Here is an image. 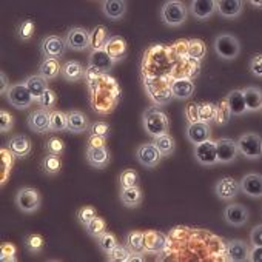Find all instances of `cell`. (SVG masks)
<instances>
[{
  "label": "cell",
  "instance_id": "9",
  "mask_svg": "<svg viewBox=\"0 0 262 262\" xmlns=\"http://www.w3.org/2000/svg\"><path fill=\"white\" fill-rule=\"evenodd\" d=\"M65 42L73 51H85L90 48V31L82 27H73L67 33Z\"/></svg>",
  "mask_w": 262,
  "mask_h": 262
},
{
  "label": "cell",
  "instance_id": "52",
  "mask_svg": "<svg viewBox=\"0 0 262 262\" xmlns=\"http://www.w3.org/2000/svg\"><path fill=\"white\" fill-rule=\"evenodd\" d=\"M14 126V117L10 111L0 110V131L2 133H10Z\"/></svg>",
  "mask_w": 262,
  "mask_h": 262
},
{
  "label": "cell",
  "instance_id": "61",
  "mask_svg": "<svg viewBox=\"0 0 262 262\" xmlns=\"http://www.w3.org/2000/svg\"><path fill=\"white\" fill-rule=\"evenodd\" d=\"M136 256H129L128 262H135V260H144L145 257L142 256V253H135Z\"/></svg>",
  "mask_w": 262,
  "mask_h": 262
},
{
  "label": "cell",
  "instance_id": "32",
  "mask_svg": "<svg viewBox=\"0 0 262 262\" xmlns=\"http://www.w3.org/2000/svg\"><path fill=\"white\" fill-rule=\"evenodd\" d=\"M25 83H27L28 90L31 91V96H33V99H34V102H37V103H39L40 97L45 94V91L50 88V86H48V80L43 79L40 74H33V76H30V77L25 80Z\"/></svg>",
  "mask_w": 262,
  "mask_h": 262
},
{
  "label": "cell",
  "instance_id": "6",
  "mask_svg": "<svg viewBox=\"0 0 262 262\" xmlns=\"http://www.w3.org/2000/svg\"><path fill=\"white\" fill-rule=\"evenodd\" d=\"M8 103L11 106H14L16 110H27L28 106H31V103L34 102L31 91L28 90L25 82H17V83H11L8 93L5 94Z\"/></svg>",
  "mask_w": 262,
  "mask_h": 262
},
{
  "label": "cell",
  "instance_id": "17",
  "mask_svg": "<svg viewBox=\"0 0 262 262\" xmlns=\"http://www.w3.org/2000/svg\"><path fill=\"white\" fill-rule=\"evenodd\" d=\"M50 114H51V111H47L43 108L31 111L27 119L28 128L31 131H34V133H42V135L48 133L50 131Z\"/></svg>",
  "mask_w": 262,
  "mask_h": 262
},
{
  "label": "cell",
  "instance_id": "39",
  "mask_svg": "<svg viewBox=\"0 0 262 262\" xmlns=\"http://www.w3.org/2000/svg\"><path fill=\"white\" fill-rule=\"evenodd\" d=\"M187 54L194 60H202L207 54V45L201 39H191L187 43Z\"/></svg>",
  "mask_w": 262,
  "mask_h": 262
},
{
  "label": "cell",
  "instance_id": "3",
  "mask_svg": "<svg viewBox=\"0 0 262 262\" xmlns=\"http://www.w3.org/2000/svg\"><path fill=\"white\" fill-rule=\"evenodd\" d=\"M214 51L224 60H234L241 53V42L230 33L217 34L214 39Z\"/></svg>",
  "mask_w": 262,
  "mask_h": 262
},
{
  "label": "cell",
  "instance_id": "45",
  "mask_svg": "<svg viewBox=\"0 0 262 262\" xmlns=\"http://www.w3.org/2000/svg\"><path fill=\"white\" fill-rule=\"evenodd\" d=\"M85 230H86V233L93 237V239H99L105 231H106V222H105V219L103 217H99V216H96L86 227H85Z\"/></svg>",
  "mask_w": 262,
  "mask_h": 262
},
{
  "label": "cell",
  "instance_id": "15",
  "mask_svg": "<svg viewBox=\"0 0 262 262\" xmlns=\"http://www.w3.org/2000/svg\"><path fill=\"white\" fill-rule=\"evenodd\" d=\"M114 60L108 56V53L105 50H100V51H91L90 56H88V65H90V70H93L94 73H99V74H105V73H110L113 68H114Z\"/></svg>",
  "mask_w": 262,
  "mask_h": 262
},
{
  "label": "cell",
  "instance_id": "41",
  "mask_svg": "<svg viewBox=\"0 0 262 262\" xmlns=\"http://www.w3.org/2000/svg\"><path fill=\"white\" fill-rule=\"evenodd\" d=\"M216 110L217 105L211 103V102H201L198 103V113H199V122H213L216 120Z\"/></svg>",
  "mask_w": 262,
  "mask_h": 262
},
{
  "label": "cell",
  "instance_id": "10",
  "mask_svg": "<svg viewBox=\"0 0 262 262\" xmlns=\"http://www.w3.org/2000/svg\"><path fill=\"white\" fill-rule=\"evenodd\" d=\"M7 150L13 155L14 159H25L31 155L33 144L31 139L25 135H16L8 139L7 142Z\"/></svg>",
  "mask_w": 262,
  "mask_h": 262
},
{
  "label": "cell",
  "instance_id": "18",
  "mask_svg": "<svg viewBox=\"0 0 262 262\" xmlns=\"http://www.w3.org/2000/svg\"><path fill=\"white\" fill-rule=\"evenodd\" d=\"M188 13L198 20H207L216 13V0H193Z\"/></svg>",
  "mask_w": 262,
  "mask_h": 262
},
{
  "label": "cell",
  "instance_id": "49",
  "mask_svg": "<svg viewBox=\"0 0 262 262\" xmlns=\"http://www.w3.org/2000/svg\"><path fill=\"white\" fill-rule=\"evenodd\" d=\"M39 105H40V108H43L47 111H54L56 110V105H57V94H56V91L51 90V88H48L45 91V94L40 97Z\"/></svg>",
  "mask_w": 262,
  "mask_h": 262
},
{
  "label": "cell",
  "instance_id": "38",
  "mask_svg": "<svg viewBox=\"0 0 262 262\" xmlns=\"http://www.w3.org/2000/svg\"><path fill=\"white\" fill-rule=\"evenodd\" d=\"M42 171L47 174V176H57L60 173V168H62V161H60V156H53V155H47L43 159H42Z\"/></svg>",
  "mask_w": 262,
  "mask_h": 262
},
{
  "label": "cell",
  "instance_id": "34",
  "mask_svg": "<svg viewBox=\"0 0 262 262\" xmlns=\"http://www.w3.org/2000/svg\"><path fill=\"white\" fill-rule=\"evenodd\" d=\"M85 76V70L77 60H67L62 65V77L67 82H77Z\"/></svg>",
  "mask_w": 262,
  "mask_h": 262
},
{
  "label": "cell",
  "instance_id": "20",
  "mask_svg": "<svg viewBox=\"0 0 262 262\" xmlns=\"http://www.w3.org/2000/svg\"><path fill=\"white\" fill-rule=\"evenodd\" d=\"M170 90H171V94L174 99L178 100H187L190 97L194 96V91H196V85L191 79L188 77H181V79H176L170 83Z\"/></svg>",
  "mask_w": 262,
  "mask_h": 262
},
{
  "label": "cell",
  "instance_id": "24",
  "mask_svg": "<svg viewBox=\"0 0 262 262\" xmlns=\"http://www.w3.org/2000/svg\"><path fill=\"white\" fill-rule=\"evenodd\" d=\"M144 237H145V250L148 253H162L167 248V236L161 231L156 230H148L144 231Z\"/></svg>",
  "mask_w": 262,
  "mask_h": 262
},
{
  "label": "cell",
  "instance_id": "51",
  "mask_svg": "<svg viewBox=\"0 0 262 262\" xmlns=\"http://www.w3.org/2000/svg\"><path fill=\"white\" fill-rule=\"evenodd\" d=\"M96 216H97V211H96V208L91 207V205H83V207H80V208L77 210V221H79L83 227H86Z\"/></svg>",
  "mask_w": 262,
  "mask_h": 262
},
{
  "label": "cell",
  "instance_id": "30",
  "mask_svg": "<svg viewBox=\"0 0 262 262\" xmlns=\"http://www.w3.org/2000/svg\"><path fill=\"white\" fill-rule=\"evenodd\" d=\"M242 93H244L247 110L250 113H256L262 110V90L259 86H253V85L245 86Z\"/></svg>",
  "mask_w": 262,
  "mask_h": 262
},
{
  "label": "cell",
  "instance_id": "59",
  "mask_svg": "<svg viewBox=\"0 0 262 262\" xmlns=\"http://www.w3.org/2000/svg\"><path fill=\"white\" fill-rule=\"evenodd\" d=\"M250 260L262 262V247H253V250L250 251Z\"/></svg>",
  "mask_w": 262,
  "mask_h": 262
},
{
  "label": "cell",
  "instance_id": "43",
  "mask_svg": "<svg viewBox=\"0 0 262 262\" xmlns=\"http://www.w3.org/2000/svg\"><path fill=\"white\" fill-rule=\"evenodd\" d=\"M34 31H36V24L31 20V19H27V20H22L19 25H17V37L22 40V42H30L34 36Z\"/></svg>",
  "mask_w": 262,
  "mask_h": 262
},
{
  "label": "cell",
  "instance_id": "5",
  "mask_svg": "<svg viewBox=\"0 0 262 262\" xmlns=\"http://www.w3.org/2000/svg\"><path fill=\"white\" fill-rule=\"evenodd\" d=\"M16 205L25 214L36 213L42 205V196L33 187H22L16 193Z\"/></svg>",
  "mask_w": 262,
  "mask_h": 262
},
{
  "label": "cell",
  "instance_id": "36",
  "mask_svg": "<svg viewBox=\"0 0 262 262\" xmlns=\"http://www.w3.org/2000/svg\"><path fill=\"white\" fill-rule=\"evenodd\" d=\"M50 131L53 133H63L68 131V113L54 110L50 114Z\"/></svg>",
  "mask_w": 262,
  "mask_h": 262
},
{
  "label": "cell",
  "instance_id": "28",
  "mask_svg": "<svg viewBox=\"0 0 262 262\" xmlns=\"http://www.w3.org/2000/svg\"><path fill=\"white\" fill-rule=\"evenodd\" d=\"M111 34L108 31L106 27L103 25H97L90 31V48L91 51H100L105 50L108 40H110Z\"/></svg>",
  "mask_w": 262,
  "mask_h": 262
},
{
  "label": "cell",
  "instance_id": "55",
  "mask_svg": "<svg viewBox=\"0 0 262 262\" xmlns=\"http://www.w3.org/2000/svg\"><path fill=\"white\" fill-rule=\"evenodd\" d=\"M250 244L251 247H262V224L256 225L250 233Z\"/></svg>",
  "mask_w": 262,
  "mask_h": 262
},
{
  "label": "cell",
  "instance_id": "42",
  "mask_svg": "<svg viewBox=\"0 0 262 262\" xmlns=\"http://www.w3.org/2000/svg\"><path fill=\"white\" fill-rule=\"evenodd\" d=\"M133 254L131 250L126 247V245H122V244H117L108 254H106V259L110 262H128L129 256Z\"/></svg>",
  "mask_w": 262,
  "mask_h": 262
},
{
  "label": "cell",
  "instance_id": "40",
  "mask_svg": "<svg viewBox=\"0 0 262 262\" xmlns=\"http://www.w3.org/2000/svg\"><path fill=\"white\" fill-rule=\"evenodd\" d=\"M141 182V176L136 170L126 168L119 174V185L120 188H128V187H138Z\"/></svg>",
  "mask_w": 262,
  "mask_h": 262
},
{
  "label": "cell",
  "instance_id": "26",
  "mask_svg": "<svg viewBox=\"0 0 262 262\" xmlns=\"http://www.w3.org/2000/svg\"><path fill=\"white\" fill-rule=\"evenodd\" d=\"M119 199H120L122 205H125L126 208H138V207H141V204L144 201V193L139 188V185L120 188Z\"/></svg>",
  "mask_w": 262,
  "mask_h": 262
},
{
  "label": "cell",
  "instance_id": "29",
  "mask_svg": "<svg viewBox=\"0 0 262 262\" xmlns=\"http://www.w3.org/2000/svg\"><path fill=\"white\" fill-rule=\"evenodd\" d=\"M105 51L114 62H120L126 56V40L122 36H111Z\"/></svg>",
  "mask_w": 262,
  "mask_h": 262
},
{
  "label": "cell",
  "instance_id": "19",
  "mask_svg": "<svg viewBox=\"0 0 262 262\" xmlns=\"http://www.w3.org/2000/svg\"><path fill=\"white\" fill-rule=\"evenodd\" d=\"M211 136V128L210 123L207 122H194V123H188L187 126V138L193 145L202 144L205 141H210Z\"/></svg>",
  "mask_w": 262,
  "mask_h": 262
},
{
  "label": "cell",
  "instance_id": "4",
  "mask_svg": "<svg viewBox=\"0 0 262 262\" xmlns=\"http://www.w3.org/2000/svg\"><path fill=\"white\" fill-rule=\"evenodd\" d=\"M239 155L250 161L262 159V138L256 133H245L237 141Z\"/></svg>",
  "mask_w": 262,
  "mask_h": 262
},
{
  "label": "cell",
  "instance_id": "57",
  "mask_svg": "<svg viewBox=\"0 0 262 262\" xmlns=\"http://www.w3.org/2000/svg\"><path fill=\"white\" fill-rule=\"evenodd\" d=\"M10 86H11V83H10V80H8V76H7V73L5 71H0V94H7L8 93V90H10Z\"/></svg>",
  "mask_w": 262,
  "mask_h": 262
},
{
  "label": "cell",
  "instance_id": "60",
  "mask_svg": "<svg viewBox=\"0 0 262 262\" xmlns=\"http://www.w3.org/2000/svg\"><path fill=\"white\" fill-rule=\"evenodd\" d=\"M250 5L256 10H262V0H250Z\"/></svg>",
  "mask_w": 262,
  "mask_h": 262
},
{
  "label": "cell",
  "instance_id": "22",
  "mask_svg": "<svg viewBox=\"0 0 262 262\" xmlns=\"http://www.w3.org/2000/svg\"><path fill=\"white\" fill-rule=\"evenodd\" d=\"M244 11L242 0H216V13L224 19H236Z\"/></svg>",
  "mask_w": 262,
  "mask_h": 262
},
{
  "label": "cell",
  "instance_id": "56",
  "mask_svg": "<svg viewBox=\"0 0 262 262\" xmlns=\"http://www.w3.org/2000/svg\"><path fill=\"white\" fill-rule=\"evenodd\" d=\"M185 116L190 123L199 122V113H198V103H191L185 108Z\"/></svg>",
  "mask_w": 262,
  "mask_h": 262
},
{
  "label": "cell",
  "instance_id": "54",
  "mask_svg": "<svg viewBox=\"0 0 262 262\" xmlns=\"http://www.w3.org/2000/svg\"><path fill=\"white\" fill-rule=\"evenodd\" d=\"M2 256H0V259H2L4 262H8V260H16V247L13 245V244H10V242H7V244H4L2 245Z\"/></svg>",
  "mask_w": 262,
  "mask_h": 262
},
{
  "label": "cell",
  "instance_id": "47",
  "mask_svg": "<svg viewBox=\"0 0 262 262\" xmlns=\"http://www.w3.org/2000/svg\"><path fill=\"white\" fill-rule=\"evenodd\" d=\"M45 150H47V155L62 156L65 153V142L60 138H50L45 142Z\"/></svg>",
  "mask_w": 262,
  "mask_h": 262
},
{
  "label": "cell",
  "instance_id": "58",
  "mask_svg": "<svg viewBox=\"0 0 262 262\" xmlns=\"http://www.w3.org/2000/svg\"><path fill=\"white\" fill-rule=\"evenodd\" d=\"M88 147L91 148H99V147H106V139L100 136H90L88 139Z\"/></svg>",
  "mask_w": 262,
  "mask_h": 262
},
{
  "label": "cell",
  "instance_id": "35",
  "mask_svg": "<svg viewBox=\"0 0 262 262\" xmlns=\"http://www.w3.org/2000/svg\"><path fill=\"white\" fill-rule=\"evenodd\" d=\"M126 247L131 250V253H145V237H144V231L139 230H131L126 234Z\"/></svg>",
  "mask_w": 262,
  "mask_h": 262
},
{
  "label": "cell",
  "instance_id": "25",
  "mask_svg": "<svg viewBox=\"0 0 262 262\" xmlns=\"http://www.w3.org/2000/svg\"><path fill=\"white\" fill-rule=\"evenodd\" d=\"M126 2L123 0H105L102 2V14L110 20H120L126 14Z\"/></svg>",
  "mask_w": 262,
  "mask_h": 262
},
{
  "label": "cell",
  "instance_id": "13",
  "mask_svg": "<svg viewBox=\"0 0 262 262\" xmlns=\"http://www.w3.org/2000/svg\"><path fill=\"white\" fill-rule=\"evenodd\" d=\"M250 211L242 204H230L224 210V219L231 227H244L248 222Z\"/></svg>",
  "mask_w": 262,
  "mask_h": 262
},
{
  "label": "cell",
  "instance_id": "7",
  "mask_svg": "<svg viewBox=\"0 0 262 262\" xmlns=\"http://www.w3.org/2000/svg\"><path fill=\"white\" fill-rule=\"evenodd\" d=\"M67 42L65 39H62L60 36H56V34H51V36H47L42 43H40V51L45 57H50V59H60L65 56V51H67Z\"/></svg>",
  "mask_w": 262,
  "mask_h": 262
},
{
  "label": "cell",
  "instance_id": "14",
  "mask_svg": "<svg viewBox=\"0 0 262 262\" xmlns=\"http://www.w3.org/2000/svg\"><path fill=\"white\" fill-rule=\"evenodd\" d=\"M136 158L139 161V164L145 168H155L159 165L161 159H162V155L159 153V150L155 147V144H142L138 151H136Z\"/></svg>",
  "mask_w": 262,
  "mask_h": 262
},
{
  "label": "cell",
  "instance_id": "48",
  "mask_svg": "<svg viewBox=\"0 0 262 262\" xmlns=\"http://www.w3.org/2000/svg\"><path fill=\"white\" fill-rule=\"evenodd\" d=\"M117 244H119V242H117L116 236H114L113 233H110V231H105V233L97 239V245H99V248H100L105 254H108Z\"/></svg>",
  "mask_w": 262,
  "mask_h": 262
},
{
  "label": "cell",
  "instance_id": "8",
  "mask_svg": "<svg viewBox=\"0 0 262 262\" xmlns=\"http://www.w3.org/2000/svg\"><path fill=\"white\" fill-rule=\"evenodd\" d=\"M193 155H194L196 162L204 165V167H211V165L217 164L216 142H213V141H205L202 144L194 145Z\"/></svg>",
  "mask_w": 262,
  "mask_h": 262
},
{
  "label": "cell",
  "instance_id": "23",
  "mask_svg": "<svg viewBox=\"0 0 262 262\" xmlns=\"http://www.w3.org/2000/svg\"><path fill=\"white\" fill-rule=\"evenodd\" d=\"M227 256L233 262L250 260V247L241 239H231L227 244Z\"/></svg>",
  "mask_w": 262,
  "mask_h": 262
},
{
  "label": "cell",
  "instance_id": "2",
  "mask_svg": "<svg viewBox=\"0 0 262 262\" xmlns=\"http://www.w3.org/2000/svg\"><path fill=\"white\" fill-rule=\"evenodd\" d=\"M187 17H188V8L182 2H179V0H168L161 8V20L170 28L184 25Z\"/></svg>",
  "mask_w": 262,
  "mask_h": 262
},
{
  "label": "cell",
  "instance_id": "12",
  "mask_svg": "<svg viewBox=\"0 0 262 262\" xmlns=\"http://www.w3.org/2000/svg\"><path fill=\"white\" fill-rule=\"evenodd\" d=\"M214 193L221 201H231V199L237 198V194L242 191H241V184L234 178L227 176L216 182Z\"/></svg>",
  "mask_w": 262,
  "mask_h": 262
},
{
  "label": "cell",
  "instance_id": "44",
  "mask_svg": "<svg viewBox=\"0 0 262 262\" xmlns=\"http://www.w3.org/2000/svg\"><path fill=\"white\" fill-rule=\"evenodd\" d=\"M25 247L31 254H40L45 247V239H43V236L33 233L25 237Z\"/></svg>",
  "mask_w": 262,
  "mask_h": 262
},
{
  "label": "cell",
  "instance_id": "53",
  "mask_svg": "<svg viewBox=\"0 0 262 262\" xmlns=\"http://www.w3.org/2000/svg\"><path fill=\"white\" fill-rule=\"evenodd\" d=\"M248 68H250V73H251L254 77L262 79V53L253 54V56L250 57Z\"/></svg>",
  "mask_w": 262,
  "mask_h": 262
},
{
  "label": "cell",
  "instance_id": "27",
  "mask_svg": "<svg viewBox=\"0 0 262 262\" xmlns=\"http://www.w3.org/2000/svg\"><path fill=\"white\" fill-rule=\"evenodd\" d=\"M90 119L85 113L73 110L68 113V131L70 133H85L90 129Z\"/></svg>",
  "mask_w": 262,
  "mask_h": 262
},
{
  "label": "cell",
  "instance_id": "16",
  "mask_svg": "<svg viewBox=\"0 0 262 262\" xmlns=\"http://www.w3.org/2000/svg\"><path fill=\"white\" fill-rule=\"evenodd\" d=\"M241 191L253 199L262 198V174L259 173H248L241 181Z\"/></svg>",
  "mask_w": 262,
  "mask_h": 262
},
{
  "label": "cell",
  "instance_id": "46",
  "mask_svg": "<svg viewBox=\"0 0 262 262\" xmlns=\"http://www.w3.org/2000/svg\"><path fill=\"white\" fill-rule=\"evenodd\" d=\"M90 136H100V138H105L108 139L110 135H111V126L108 122H103V120H96L90 125Z\"/></svg>",
  "mask_w": 262,
  "mask_h": 262
},
{
  "label": "cell",
  "instance_id": "11",
  "mask_svg": "<svg viewBox=\"0 0 262 262\" xmlns=\"http://www.w3.org/2000/svg\"><path fill=\"white\" fill-rule=\"evenodd\" d=\"M216 151H217V164H222V165L233 164L239 155L236 141L228 139V138H222L216 141Z\"/></svg>",
  "mask_w": 262,
  "mask_h": 262
},
{
  "label": "cell",
  "instance_id": "37",
  "mask_svg": "<svg viewBox=\"0 0 262 262\" xmlns=\"http://www.w3.org/2000/svg\"><path fill=\"white\" fill-rule=\"evenodd\" d=\"M153 144L159 150V153L162 155V158L171 156L174 153V150H176L174 139L168 133L167 135H162V136H158V138H153Z\"/></svg>",
  "mask_w": 262,
  "mask_h": 262
},
{
  "label": "cell",
  "instance_id": "31",
  "mask_svg": "<svg viewBox=\"0 0 262 262\" xmlns=\"http://www.w3.org/2000/svg\"><path fill=\"white\" fill-rule=\"evenodd\" d=\"M225 100H227V103L230 106L231 114H234V116H244L245 113H248L242 90H233V91H230L227 94Z\"/></svg>",
  "mask_w": 262,
  "mask_h": 262
},
{
  "label": "cell",
  "instance_id": "21",
  "mask_svg": "<svg viewBox=\"0 0 262 262\" xmlns=\"http://www.w3.org/2000/svg\"><path fill=\"white\" fill-rule=\"evenodd\" d=\"M111 159V153L108 147H99V148H91L86 147V162L97 170H103L108 167Z\"/></svg>",
  "mask_w": 262,
  "mask_h": 262
},
{
  "label": "cell",
  "instance_id": "1",
  "mask_svg": "<svg viewBox=\"0 0 262 262\" xmlns=\"http://www.w3.org/2000/svg\"><path fill=\"white\" fill-rule=\"evenodd\" d=\"M142 126L147 135H150L151 138H158L168 133L170 120L159 106H150L142 114Z\"/></svg>",
  "mask_w": 262,
  "mask_h": 262
},
{
  "label": "cell",
  "instance_id": "33",
  "mask_svg": "<svg viewBox=\"0 0 262 262\" xmlns=\"http://www.w3.org/2000/svg\"><path fill=\"white\" fill-rule=\"evenodd\" d=\"M43 79L47 80H53L56 77H59L62 74V65L57 59H50V57H45L40 65H39V73Z\"/></svg>",
  "mask_w": 262,
  "mask_h": 262
},
{
  "label": "cell",
  "instance_id": "50",
  "mask_svg": "<svg viewBox=\"0 0 262 262\" xmlns=\"http://www.w3.org/2000/svg\"><path fill=\"white\" fill-rule=\"evenodd\" d=\"M230 117H231V111H230V106L227 103L225 99H222L219 103H217V110H216V123L219 125H227L230 122Z\"/></svg>",
  "mask_w": 262,
  "mask_h": 262
}]
</instances>
